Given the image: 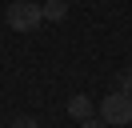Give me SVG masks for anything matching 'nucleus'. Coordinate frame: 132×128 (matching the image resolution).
I'll return each mask as SVG.
<instances>
[{"label": "nucleus", "instance_id": "f257e3e1", "mask_svg": "<svg viewBox=\"0 0 132 128\" xmlns=\"http://www.w3.org/2000/svg\"><path fill=\"white\" fill-rule=\"evenodd\" d=\"M40 20H44V8L36 0H12L8 4V28L12 32H32V28H40Z\"/></svg>", "mask_w": 132, "mask_h": 128}, {"label": "nucleus", "instance_id": "f03ea898", "mask_svg": "<svg viewBox=\"0 0 132 128\" xmlns=\"http://www.w3.org/2000/svg\"><path fill=\"white\" fill-rule=\"evenodd\" d=\"M100 120H104V124H128L132 120V96H124L120 88H116L112 96H104V100H100Z\"/></svg>", "mask_w": 132, "mask_h": 128}, {"label": "nucleus", "instance_id": "7ed1b4c3", "mask_svg": "<svg viewBox=\"0 0 132 128\" xmlns=\"http://www.w3.org/2000/svg\"><path fill=\"white\" fill-rule=\"evenodd\" d=\"M68 112H72V120H88L92 112H96V104H92L88 96H72V100H68Z\"/></svg>", "mask_w": 132, "mask_h": 128}, {"label": "nucleus", "instance_id": "20e7f679", "mask_svg": "<svg viewBox=\"0 0 132 128\" xmlns=\"http://www.w3.org/2000/svg\"><path fill=\"white\" fill-rule=\"evenodd\" d=\"M44 20H64L68 16V0H44Z\"/></svg>", "mask_w": 132, "mask_h": 128}, {"label": "nucleus", "instance_id": "39448f33", "mask_svg": "<svg viewBox=\"0 0 132 128\" xmlns=\"http://www.w3.org/2000/svg\"><path fill=\"white\" fill-rule=\"evenodd\" d=\"M120 92H124V96H132V68H128V72H120Z\"/></svg>", "mask_w": 132, "mask_h": 128}, {"label": "nucleus", "instance_id": "423d86ee", "mask_svg": "<svg viewBox=\"0 0 132 128\" xmlns=\"http://www.w3.org/2000/svg\"><path fill=\"white\" fill-rule=\"evenodd\" d=\"M8 128H40V124H36V120L32 116H16V120H12V124Z\"/></svg>", "mask_w": 132, "mask_h": 128}, {"label": "nucleus", "instance_id": "0eeeda50", "mask_svg": "<svg viewBox=\"0 0 132 128\" xmlns=\"http://www.w3.org/2000/svg\"><path fill=\"white\" fill-rule=\"evenodd\" d=\"M80 128H104V120H96V116H88V120H80Z\"/></svg>", "mask_w": 132, "mask_h": 128}]
</instances>
